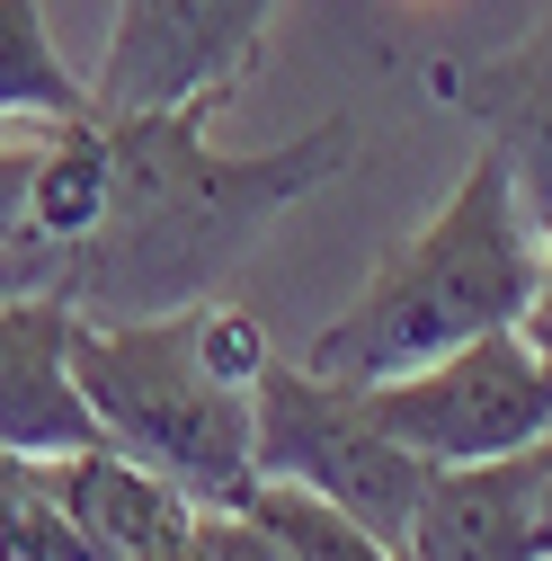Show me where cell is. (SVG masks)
I'll list each match as a JSON object with an SVG mask.
<instances>
[{
	"mask_svg": "<svg viewBox=\"0 0 552 561\" xmlns=\"http://www.w3.org/2000/svg\"><path fill=\"white\" fill-rule=\"evenodd\" d=\"M45 490L72 508V526L90 535L99 561H196L205 508L187 500L179 481H161L152 463H134V455H116V446L54 455V463H45Z\"/></svg>",
	"mask_w": 552,
	"mask_h": 561,
	"instance_id": "obj_9",
	"label": "cell"
},
{
	"mask_svg": "<svg viewBox=\"0 0 552 561\" xmlns=\"http://www.w3.org/2000/svg\"><path fill=\"white\" fill-rule=\"evenodd\" d=\"M517 330H526V347L552 366V224L534 232V286H526V312H517Z\"/></svg>",
	"mask_w": 552,
	"mask_h": 561,
	"instance_id": "obj_14",
	"label": "cell"
},
{
	"mask_svg": "<svg viewBox=\"0 0 552 561\" xmlns=\"http://www.w3.org/2000/svg\"><path fill=\"white\" fill-rule=\"evenodd\" d=\"M534 232L543 224L526 215L517 170L481 144L472 170L455 179V196L366 276L357 304L312 339L303 366L330 383H383V375H410L481 330H508L534 286Z\"/></svg>",
	"mask_w": 552,
	"mask_h": 561,
	"instance_id": "obj_2",
	"label": "cell"
},
{
	"mask_svg": "<svg viewBox=\"0 0 552 561\" xmlns=\"http://www.w3.org/2000/svg\"><path fill=\"white\" fill-rule=\"evenodd\" d=\"M0 561H99L90 535L72 526V508L45 490V463H36L27 490H10V500H0Z\"/></svg>",
	"mask_w": 552,
	"mask_h": 561,
	"instance_id": "obj_13",
	"label": "cell"
},
{
	"mask_svg": "<svg viewBox=\"0 0 552 561\" xmlns=\"http://www.w3.org/2000/svg\"><path fill=\"white\" fill-rule=\"evenodd\" d=\"M366 419L383 437H401L428 463H481V455H517L552 428V366L526 347V330H481L446 357L357 383Z\"/></svg>",
	"mask_w": 552,
	"mask_h": 561,
	"instance_id": "obj_5",
	"label": "cell"
},
{
	"mask_svg": "<svg viewBox=\"0 0 552 561\" xmlns=\"http://www.w3.org/2000/svg\"><path fill=\"white\" fill-rule=\"evenodd\" d=\"M72 321L81 312L54 295H0V455L54 463V455L107 446L72 383Z\"/></svg>",
	"mask_w": 552,
	"mask_h": 561,
	"instance_id": "obj_7",
	"label": "cell"
},
{
	"mask_svg": "<svg viewBox=\"0 0 552 561\" xmlns=\"http://www.w3.org/2000/svg\"><path fill=\"white\" fill-rule=\"evenodd\" d=\"M241 517H258V526L276 535V552H286V561H401L383 535H366L348 508L312 500L303 481H258L250 500H241Z\"/></svg>",
	"mask_w": 552,
	"mask_h": 561,
	"instance_id": "obj_12",
	"label": "cell"
},
{
	"mask_svg": "<svg viewBox=\"0 0 552 561\" xmlns=\"http://www.w3.org/2000/svg\"><path fill=\"white\" fill-rule=\"evenodd\" d=\"M215 107L223 99L107 116V215L54 276L81 321H152L205 304L312 187L357 161V116H321L276 152H215Z\"/></svg>",
	"mask_w": 552,
	"mask_h": 561,
	"instance_id": "obj_1",
	"label": "cell"
},
{
	"mask_svg": "<svg viewBox=\"0 0 552 561\" xmlns=\"http://www.w3.org/2000/svg\"><path fill=\"white\" fill-rule=\"evenodd\" d=\"M250 428H258V481H303L312 500L348 508L366 535H383L401 552L437 463L410 455L401 437H383L357 401V383H330L312 366H267L250 383Z\"/></svg>",
	"mask_w": 552,
	"mask_h": 561,
	"instance_id": "obj_4",
	"label": "cell"
},
{
	"mask_svg": "<svg viewBox=\"0 0 552 561\" xmlns=\"http://www.w3.org/2000/svg\"><path fill=\"white\" fill-rule=\"evenodd\" d=\"M72 383L99 437L152 463L161 481H179L196 508H241L258 490L250 383H223L205 366L196 304L152 321H72Z\"/></svg>",
	"mask_w": 552,
	"mask_h": 561,
	"instance_id": "obj_3",
	"label": "cell"
},
{
	"mask_svg": "<svg viewBox=\"0 0 552 561\" xmlns=\"http://www.w3.org/2000/svg\"><path fill=\"white\" fill-rule=\"evenodd\" d=\"M99 116L90 81L54 54L36 0H0V125H72Z\"/></svg>",
	"mask_w": 552,
	"mask_h": 561,
	"instance_id": "obj_11",
	"label": "cell"
},
{
	"mask_svg": "<svg viewBox=\"0 0 552 561\" xmlns=\"http://www.w3.org/2000/svg\"><path fill=\"white\" fill-rule=\"evenodd\" d=\"M276 0H116L107 54L90 72L99 116H143V107H187V99H232L258 62Z\"/></svg>",
	"mask_w": 552,
	"mask_h": 561,
	"instance_id": "obj_6",
	"label": "cell"
},
{
	"mask_svg": "<svg viewBox=\"0 0 552 561\" xmlns=\"http://www.w3.org/2000/svg\"><path fill=\"white\" fill-rule=\"evenodd\" d=\"M526 455H534V500H543V535H552V428H543Z\"/></svg>",
	"mask_w": 552,
	"mask_h": 561,
	"instance_id": "obj_15",
	"label": "cell"
},
{
	"mask_svg": "<svg viewBox=\"0 0 552 561\" xmlns=\"http://www.w3.org/2000/svg\"><path fill=\"white\" fill-rule=\"evenodd\" d=\"M543 500H534V455H481L437 463L419 490V517L401 535V561H543Z\"/></svg>",
	"mask_w": 552,
	"mask_h": 561,
	"instance_id": "obj_8",
	"label": "cell"
},
{
	"mask_svg": "<svg viewBox=\"0 0 552 561\" xmlns=\"http://www.w3.org/2000/svg\"><path fill=\"white\" fill-rule=\"evenodd\" d=\"M543 561H552V552H543Z\"/></svg>",
	"mask_w": 552,
	"mask_h": 561,
	"instance_id": "obj_16",
	"label": "cell"
},
{
	"mask_svg": "<svg viewBox=\"0 0 552 561\" xmlns=\"http://www.w3.org/2000/svg\"><path fill=\"white\" fill-rule=\"evenodd\" d=\"M437 90L481 125V144L517 170L526 215L552 224V0H543V19H534L508 54L437 62Z\"/></svg>",
	"mask_w": 552,
	"mask_h": 561,
	"instance_id": "obj_10",
	"label": "cell"
}]
</instances>
